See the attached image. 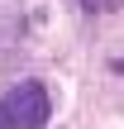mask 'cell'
Listing matches in <instances>:
<instances>
[{
  "mask_svg": "<svg viewBox=\"0 0 124 129\" xmlns=\"http://www.w3.org/2000/svg\"><path fill=\"white\" fill-rule=\"evenodd\" d=\"M48 110H53V101H48V86L43 81H19L0 101V115H5L10 129H43L48 124Z\"/></svg>",
  "mask_w": 124,
  "mask_h": 129,
  "instance_id": "obj_1",
  "label": "cell"
},
{
  "mask_svg": "<svg viewBox=\"0 0 124 129\" xmlns=\"http://www.w3.org/2000/svg\"><path fill=\"white\" fill-rule=\"evenodd\" d=\"M76 5H81V10H96V5H100V0H76Z\"/></svg>",
  "mask_w": 124,
  "mask_h": 129,
  "instance_id": "obj_2",
  "label": "cell"
},
{
  "mask_svg": "<svg viewBox=\"0 0 124 129\" xmlns=\"http://www.w3.org/2000/svg\"><path fill=\"white\" fill-rule=\"evenodd\" d=\"M0 129H10V124H5V115H0Z\"/></svg>",
  "mask_w": 124,
  "mask_h": 129,
  "instance_id": "obj_3",
  "label": "cell"
}]
</instances>
